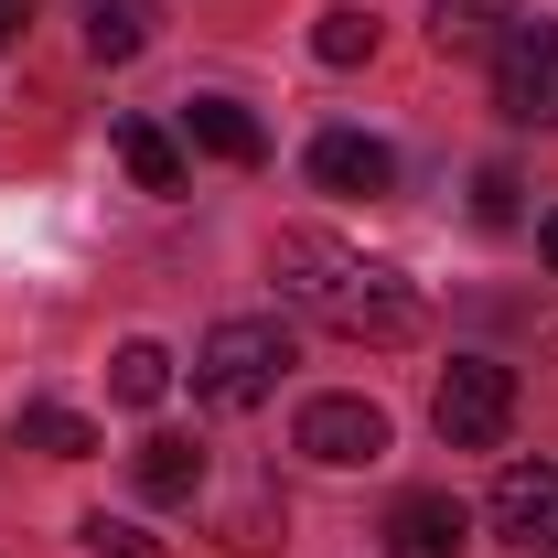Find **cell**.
I'll use <instances>...</instances> for the list:
<instances>
[{
    "label": "cell",
    "mask_w": 558,
    "mask_h": 558,
    "mask_svg": "<svg viewBox=\"0 0 558 558\" xmlns=\"http://www.w3.org/2000/svg\"><path fill=\"white\" fill-rule=\"evenodd\" d=\"M290 440H301L312 462H333V473H354V462H376V451H387V409H376V398H312Z\"/></svg>",
    "instance_id": "5b68a950"
},
{
    "label": "cell",
    "mask_w": 558,
    "mask_h": 558,
    "mask_svg": "<svg viewBox=\"0 0 558 558\" xmlns=\"http://www.w3.org/2000/svg\"><path fill=\"white\" fill-rule=\"evenodd\" d=\"M75 548H97V558H172L150 526H130V515H86V526H75Z\"/></svg>",
    "instance_id": "e0dca14e"
},
{
    "label": "cell",
    "mask_w": 558,
    "mask_h": 558,
    "mask_svg": "<svg viewBox=\"0 0 558 558\" xmlns=\"http://www.w3.org/2000/svg\"><path fill=\"white\" fill-rule=\"evenodd\" d=\"M22 451H54V462H86L97 451V418H75V409H22Z\"/></svg>",
    "instance_id": "2e32d148"
},
{
    "label": "cell",
    "mask_w": 558,
    "mask_h": 558,
    "mask_svg": "<svg viewBox=\"0 0 558 558\" xmlns=\"http://www.w3.org/2000/svg\"><path fill=\"white\" fill-rule=\"evenodd\" d=\"M515 22V0H429V44L440 54H494Z\"/></svg>",
    "instance_id": "8fae6325"
},
{
    "label": "cell",
    "mask_w": 558,
    "mask_h": 558,
    "mask_svg": "<svg viewBox=\"0 0 558 558\" xmlns=\"http://www.w3.org/2000/svg\"><path fill=\"white\" fill-rule=\"evenodd\" d=\"M119 172H130L140 194H183V150L150 130V119H119Z\"/></svg>",
    "instance_id": "4fadbf2b"
},
{
    "label": "cell",
    "mask_w": 558,
    "mask_h": 558,
    "mask_svg": "<svg viewBox=\"0 0 558 558\" xmlns=\"http://www.w3.org/2000/svg\"><path fill=\"white\" fill-rule=\"evenodd\" d=\"M269 279L290 312H312L323 333H344V344H409L418 333V290L387 258H365L344 236H323V226H290L269 247Z\"/></svg>",
    "instance_id": "6da1fadb"
},
{
    "label": "cell",
    "mask_w": 558,
    "mask_h": 558,
    "mask_svg": "<svg viewBox=\"0 0 558 558\" xmlns=\"http://www.w3.org/2000/svg\"><path fill=\"white\" fill-rule=\"evenodd\" d=\"M183 130L205 140L215 161H236V172H258V161H269V130H258L236 97H194V108H183Z\"/></svg>",
    "instance_id": "30bf717a"
},
{
    "label": "cell",
    "mask_w": 558,
    "mask_h": 558,
    "mask_svg": "<svg viewBox=\"0 0 558 558\" xmlns=\"http://www.w3.org/2000/svg\"><path fill=\"white\" fill-rule=\"evenodd\" d=\"M140 494H150V505H194V494H205V451L172 440V429L140 440Z\"/></svg>",
    "instance_id": "7c38bea8"
},
{
    "label": "cell",
    "mask_w": 558,
    "mask_h": 558,
    "mask_svg": "<svg viewBox=\"0 0 558 558\" xmlns=\"http://www.w3.org/2000/svg\"><path fill=\"white\" fill-rule=\"evenodd\" d=\"M494 108L515 119V130H558V22H505V44H494Z\"/></svg>",
    "instance_id": "277c9868"
},
{
    "label": "cell",
    "mask_w": 558,
    "mask_h": 558,
    "mask_svg": "<svg viewBox=\"0 0 558 558\" xmlns=\"http://www.w3.org/2000/svg\"><path fill=\"white\" fill-rule=\"evenodd\" d=\"M312 183H323V194H387V183H398V150L376 130H323L312 140Z\"/></svg>",
    "instance_id": "ba28073f"
},
{
    "label": "cell",
    "mask_w": 558,
    "mask_h": 558,
    "mask_svg": "<svg viewBox=\"0 0 558 558\" xmlns=\"http://www.w3.org/2000/svg\"><path fill=\"white\" fill-rule=\"evenodd\" d=\"M537 258H548V269H558V215H548V226H537Z\"/></svg>",
    "instance_id": "ffe728a7"
},
{
    "label": "cell",
    "mask_w": 558,
    "mask_h": 558,
    "mask_svg": "<svg viewBox=\"0 0 558 558\" xmlns=\"http://www.w3.org/2000/svg\"><path fill=\"white\" fill-rule=\"evenodd\" d=\"M279 365H290V323L279 312H236V323H215L194 344V398L205 409H258L279 387Z\"/></svg>",
    "instance_id": "7a4b0ae2"
},
{
    "label": "cell",
    "mask_w": 558,
    "mask_h": 558,
    "mask_svg": "<svg viewBox=\"0 0 558 558\" xmlns=\"http://www.w3.org/2000/svg\"><path fill=\"white\" fill-rule=\"evenodd\" d=\"M161 387H172V354L161 344H119L108 354V398H119V409H161Z\"/></svg>",
    "instance_id": "5bb4252c"
},
{
    "label": "cell",
    "mask_w": 558,
    "mask_h": 558,
    "mask_svg": "<svg viewBox=\"0 0 558 558\" xmlns=\"http://www.w3.org/2000/svg\"><path fill=\"white\" fill-rule=\"evenodd\" d=\"M515 194H526V183H515L505 161H484V172H473V226H515Z\"/></svg>",
    "instance_id": "ac0fdd59"
},
{
    "label": "cell",
    "mask_w": 558,
    "mask_h": 558,
    "mask_svg": "<svg viewBox=\"0 0 558 558\" xmlns=\"http://www.w3.org/2000/svg\"><path fill=\"white\" fill-rule=\"evenodd\" d=\"M473 548V505L462 494H398L387 505V558H462Z\"/></svg>",
    "instance_id": "52a82bcc"
},
{
    "label": "cell",
    "mask_w": 558,
    "mask_h": 558,
    "mask_svg": "<svg viewBox=\"0 0 558 558\" xmlns=\"http://www.w3.org/2000/svg\"><path fill=\"white\" fill-rule=\"evenodd\" d=\"M22 22H33V0H0V44H22Z\"/></svg>",
    "instance_id": "d6986e66"
},
{
    "label": "cell",
    "mask_w": 558,
    "mask_h": 558,
    "mask_svg": "<svg viewBox=\"0 0 558 558\" xmlns=\"http://www.w3.org/2000/svg\"><path fill=\"white\" fill-rule=\"evenodd\" d=\"M312 54H323V65H365V54H376V11H365V0H333V11L312 22Z\"/></svg>",
    "instance_id": "9a60e30c"
},
{
    "label": "cell",
    "mask_w": 558,
    "mask_h": 558,
    "mask_svg": "<svg viewBox=\"0 0 558 558\" xmlns=\"http://www.w3.org/2000/svg\"><path fill=\"white\" fill-rule=\"evenodd\" d=\"M484 515L505 548H558V462H505Z\"/></svg>",
    "instance_id": "8992f818"
},
{
    "label": "cell",
    "mask_w": 558,
    "mask_h": 558,
    "mask_svg": "<svg viewBox=\"0 0 558 558\" xmlns=\"http://www.w3.org/2000/svg\"><path fill=\"white\" fill-rule=\"evenodd\" d=\"M429 429H440L451 451H494V440L515 429V365L451 354V376H440V398H429Z\"/></svg>",
    "instance_id": "3957f363"
},
{
    "label": "cell",
    "mask_w": 558,
    "mask_h": 558,
    "mask_svg": "<svg viewBox=\"0 0 558 558\" xmlns=\"http://www.w3.org/2000/svg\"><path fill=\"white\" fill-rule=\"evenodd\" d=\"M150 0H75V33H86V54L97 65H130V54H150Z\"/></svg>",
    "instance_id": "9c48e42d"
}]
</instances>
